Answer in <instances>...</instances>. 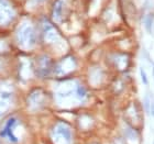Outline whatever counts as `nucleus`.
Here are the masks:
<instances>
[{"label":"nucleus","instance_id":"nucleus-11","mask_svg":"<svg viewBox=\"0 0 154 144\" xmlns=\"http://www.w3.org/2000/svg\"><path fill=\"white\" fill-rule=\"evenodd\" d=\"M153 19H154V17L152 16V14H149V16H146V18H145L144 26H145V28H146V30H148L149 33H151V31H152V26H153Z\"/></svg>","mask_w":154,"mask_h":144},{"label":"nucleus","instance_id":"nucleus-7","mask_svg":"<svg viewBox=\"0 0 154 144\" xmlns=\"http://www.w3.org/2000/svg\"><path fill=\"white\" fill-rule=\"evenodd\" d=\"M43 35L48 42H55L58 38V34L54 29V26L48 22H44L43 24Z\"/></svg>","mask_w":154,"mask_h":144},{"label":"nucleus","instance_id":"nucleus-5","mask_svg":"<svg viewBox=\"0 0 154 144\" xmlns=\"http://www.w3.org/2000/svg\"><path fill=\"white\" fill-rule=\"evenodd\" d=\"M75 68V61L73 57H66L63 61L60 62V64L55 67V72L58 75H66V74L71 73L73 69Z\"/></svg>","mask_w":154,"mask_h":144},{"label":"nucleus","instance_id":"nucleus-9","mask_svg":"<svg viewBox=\"0 0 154 144\" xmlns=\"http://www.w3.org/2000/svg\"><path fill=\"white\" fill-rule=\"evenodd\" d=\"M10 98V93H1V99H0V115H2L3 112L6 111L9 103H8V100Z\"/></svg>","mask_w":154,"mask_h":144},{"label":"nucleus","instance_id":"nucleus-13","mask_svg":"<svg viewBox=\"0 0 154 144\" xmlns=\"http://www.w3.org/2000/svg\"><path fill=\"white\" fill-rule=\"evenodd\" d=\"M140 74H141V78H142V81L144 85H148L149 84V80H148V76H146V73L143 68H140Z\"/></svg>","mask_w":154,"mask_h":144},{"label":"nucleus","instance_id":"nucleus-3","mask_svg":"<svg viewBox=\"0 0 154 144\" xmlns=\"http://www.w3.org/2000/svg\"><path fill=\"white\" fill-rule=\"evenodd\" d=\"M13 18V10L6 0H0V24H8Z\"/></svg>","mask_w":154,"mask_h":144},{"label":"nucleus","instance_id":"nucleus-15","mask_svg":"<svg viewBox=\"0 0 154 144\" xmlns=\"http://www.w3.org/2000/svg\"><path fill=\"white\" fill-rule=\"evenodd\" d=\"M153 76H154V69H153Z\"/></svg>","mask_w":154,"mask_h":144},{"label":"nucleus","instance_id":"nucleus-12","mask_svg":"<svg viewBox=\"0 0 154 144\" xmlns=\"http://www.w3.org/2000/svg\"><path fill=\"white\" fill-rule=\"evenodd\" d=\"M144 103H145V110L146 111H150V108H151V103L152 101H150V95L149 93H146L144 97Z\"/></svg>","mask_w":154,"mask_h":144},{"label":"nucleus","instance_id":"nucleus-6","mask_svg":"<svg viewBox=\"0 0 154 144\" xmlns=\"http://www.w3.org/2000/svg\"><path fill=\"white\" fill-rule=\"evenodd\" d=\"M52 67V62L48 56H42L38 61V73L40 74V76H48Z\"/></svg>","mask_w":154,"mask_h":144},{"label":"nucleus","instance_id":"nucleus-14","mask_svg":"<svg viewBox=\"0 0 154 144\" xmlns=\"http://www.w3.org/2000/svg\"><path fill=\"white\" fill-rule=\"evenodd\" d=\"M150 110H151V115L154 117V101H152V103H151V108H150Z\"/></svg>","mask_w":154,"mask_h":144},{"label":"nucleus","instance_id":"nucleus-1","mask_svg":"<svg viewBox=\"0 0 154 144\" xmlns=\"http://www.w3.org/2000/svg\"><path fill=\"white\" fill-rule=\"evenodd\" d=\"M52 139L56 144H72L73 143V133L71 128L64 122H58L53 129Z\"/></svg>","mask_w":154,"mask_h":144},{"label":"nucleus","instance_id":"nucleus-2","mask_svg":"<svg viewBox=\"0 0 154 144\" xmlns=\"http://www.w3.org/2000/svg\"><path fill=\"white\" fill-rule=\"evenodd\" d=\"M17 38L19 44L24 48L32 47L35 44V33L34 30L29 24H23L17 32Z\"/></svg>","mask_w":154,"mask_h":144},{"label":"nucleus","instance_id":"nucleus-10","mask_svg":"<svg viewBox=\"0 0 154 144\" xmlns=\"http://www.w3.org/2000/svg\"><path fill=\"white\" fill-rule=\"evenodd\" d=\"M75 93H76L77 97H78L79 99H83V98H85V97H86V95H87V91H86V89H85V87H83L82 85H78V86L76 87Z\"/></svg>","mask_w":154,"mask_h":144},{"label":"nucleus","instance_id":"nucleus-8","mask_svg":"<svg viewBox=\"0 0 154 144\" xmlns=\"http://www.w3.org/2000/svg\"><path fill=\"white\" fill-rule=\"evenodd\" d=\"M62 12H63V1L62 0H56L53 7V18L56 21L61 20Z\"/></svg>","mask_w":154,"mask_h":144},{"label":"nucleus","instance_id":"nucleus-4","mask_svg":"<svg viewBox=\"0 0 154 144\" xmlns=\"http://www.w3.org/2000/svg\"><path fill=\"white\" fill-rule=\"evenodd\" d=\"M16 124H17V119L9 118L7 120L6 123H5V125H3L0 135H1L2 138H7L11 142H18V138H17L16 135H14V133H13V129H14V125Z\"/></svg>","mask_w":154,"mask_h":144}]
</instances>
